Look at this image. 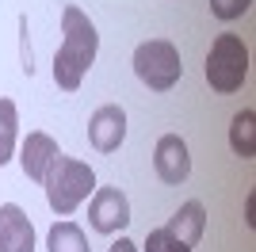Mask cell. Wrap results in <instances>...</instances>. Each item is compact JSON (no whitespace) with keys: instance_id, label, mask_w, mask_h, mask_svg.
I'll use <instances>...</instances> for the list:
<instances>
[{"instance_id":"cell-1","label":"cell","mask_w":256,"mask_h":252,"mask_svg":"<svg viewBox=\"0 0 256 252\" xmlns=\"http://www.w3.org/2000/svg\"><path fill=\"white\" fill-rule=\"evenodd\" d=\"M100 54V31L96 23L88 20V12L69 8L62 12V46H58V58H54V80L62 92H76L84 73L92 69Z\"/></svg>"},{"instance_id":"cell-2","label":"cell","mask_w":256,"mask_h":252,"mask_svg":"<svg viewBox=\"0 0 256 252\" xmlns=\"http://www.w3.org/2000/svg\"><path fill=\"white\" fill-rule=\"evenodd\" d=\"M42 188H46L50 210L65 218V214H73V210L96 191V172H92L84 160L58 153L54 164H50V172H46V180H42Z\"/></svg>"},{"instance_id":"cell-3","label":"cell","mask_w":256,"mask_h":252,"mask_svg":"<svg viewBox=\"0 0 256 252\" xmlns=\"http://www.w3.org/2000/svg\"><path fill=\"white\" fill-rule=\"evenodd\" d=\"M248 76V46L241 42V34H218L210 42L206 54V84L214 92H237Z\"/></svg>"},{"instance_id":"cell-4","label":"cell","mask_w":256,"mask_h":252,"mask_svg":"<svg viewBox=\"0 0 256 252\" xmlns=\"http://www.w3.org/2000/svg\"><path fill=\"white\" fill-rule=\"evenodd\" d=\"M134 73L150 92H168L184 76V58L168 38H150L134 50Z\"/></svg>"},{"instance_id":"cell-5","label":"cell","mask_w":256,"mask_h":252,"mask_svg":"<svg viewBox=\"0 0 256 252\" xmlns=\"http://www.w3.org/2000/svg\"><path fill=\"white\" fill-rule=\"evenodd\" d=\"M88 226L96 233H118L130 226V199L118 188H96L88 202Z\"/></svg>"},{"instance_id":"cell-6","label":"cell","mask_w":256,"mask_h":252,"mask_svg":"<svg viewBox=\"0 0 256 252\" xmlns=\"http://www.w3.org/2000/svg\"><path fill=\"white\" fill-rule=\"evenodd\" d=\"M153 168L164 184H184L192 176V153H188V142L180 134H164L153 149Z\"/></svg>"},{"instance_id":"cell-7","label":"cell","mask_w":256,"mask_h":252,"mask_svg":"<svg viewBox=\"0 0 256 252\" xmlns=\"http://www.w3.org/2000/svg\"><path fill=\"white\" fill-rule=\"evenodd\" d=\"M88 142H92L100 153H115V149L126 142V111L118 104H104L96 115L88 118Z\"/></svg>"},{"instance_id":"cell-8","label":"cell","mask_w":256,"mask_h":252,"mask_svg":"<svg viewBox=\"0 0 256 252\" xmlns=\"http://www.w3.org/2000/svg\"><path fill=\"white\" fill-rule=\"evenodd\" d=\"M58 153H62V149H58V142H54L50 134L31 130V134L23 138V146H20V168H23V176L34 180V184H42Z\"/></svg>"},{"instance_id":"cell-9","label":"cell","mask_w":256,"mask_h":252,"mask_svg":"<svg viewBox=\"0 0 256 252\" xmlns=\"http://www.w3.org/2000/svg\"><path fill=\"white\" fill-rule=\"evenodd\" d=\"M0 252H34V226L16 202L0 206Z\"/></svg>"},{"instance_id":"cell-10","label":"cell","mask_w":256,"mask_h":252,"mask_svg":"<svg viewBox=\"0 0 256 252\" xmlns=\"http://www.w3.org/2000/svg\"><path fill=\"white\" fill-rule=\"evenodd\" d=\"M164 230L172 233V237H180L184 244H199V237H203V230H206V210H203V202L199 199H192V202H184L176 214L168 218V226Z\"/></svg>"},{"instance_id":"cell-11","label":"cell","mask_w":256,"mask_h":252,"mask_svg":"<svg viewBox=\"0 0 256 252\" xmlns=\"http://www.w3.org/2000/svg\"><path fill=\"white\" fill-rule=\"evenodd\" d=\"M230 149L241 160L256 157V111L252 107H245V111L234 115V122H230Z\"/></svg>"},{"instance_id":"cell-12","label":"cell","mask_w":256,"mask_h":252,"mask_svg":"<svg viewBox=\"0 0 256 252\" xmlns=\"http://www.w3.org/2000/svg\"><path fill=\"white\" fill-rule=\"evenodd\" d=\"M46 248L50 252H92L88 248V237L76 222H54L50 226V237H46Z\"/></svg>"},{"instance_id":"cell-13","label":"cell","mask_w":256,"mask_h":252,"mask_svg":"<svg viewBox=\"0 0 256 252\" xmlns=\"http://www.w3.org/2000/svg\"><path fill=\"white\" fill-rule=\"evenodd\" d=\"M16 142H20V111L8 96H0V168L12 160Z\"/></svg>"},{"instance_id":"cell-14","label":"cell","mask_w":256,"mask_h":252,"mask_svg":"<svg viewBox=\"0 0 256 252\" xmlns=\"http://www.w3.org/2000/svg\"><path fill=\"white\" fill-rule=\"evenodd\" d=\"M142 252H195V248H192V244H184L180 237H172V233L160 226V230H150V233H146Z\"/></svg>"},{"instance_id":"cell-15","label":"cell","mask_w":256,"mask_h":252,"mask_svg":"<svg viewBox=\"0 0 256 252\" xmlns=\"http://www.w3.org/2000/svg\"><path fill=\"white\" fill-rule=\"evenodd\" d=\"M248 8H252V0H210V16H214V20H222V23L241 20Z\"/></svg>"},{"instance_id":"cell-16","label":"cell","mask_w":256,"mask_h":252,"mask_svg":"<svg viewBox=\"0 0 256 252\" xmlns=\"http://www.w3.org/2000/svg\"><path fill=\"white\" fill-rule=\"evenodd\" d=\"M107 252H138V244L130 241V237H118V241L111 244V248H107Z\"/></svg>"},{"instance_id":"cell-17","label":"cell","mask_w":256,"mask_h":252,"mask_svg":"<svg viewBox=\"0 0 256 252\" xmlns=\"http://www.w3.org/2000/svg\"><path fill=\"white\" fill-rule=\"evenodd\" d=\"M252 210H256V195H248V199H245V222H248V226H256Z\"/></svg>"}]
</instances>
